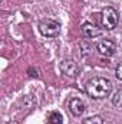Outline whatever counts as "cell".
<instances>
[{"label":"cell","mask_w":122,"mask_h":124,"mask_svg":"<svg viewBox=\"0 0 122 124\" xmlns=\"http://www.w3.org/2000/svg\"><path fill=\"white\" fill-rule=\"evenodd\" d=\"M39 31L43 36H47V38H55L59 35L61 32V23L53 20V19H49V17H45L39 22Z\"/></svg>","instance_id":"obj_2"},{"label":"cell","mask_w":122,"mask_h":124,"mask_svg":"<svg viewBox=\"0 0 122 124\" xmlns=\"http://www.w3.org/2000/svg\"><path fill=\"white\" fill-rule=\"evenodd\" d=\"M81 31H82V33H83V36L88 38V39H95V38H98V36L102 35V29L98 28L96 25L91 23V22L83 23V25L81 26Z\"/></svg>","instance_id":"obj_6"},{"label":"cell","mask_w":122,"mask_h":124,"mask_svg":"<svg viewBox=\"0 0 122 124\" xmlns=\"http://www.w3.org/2000/svg\"><path fill=\"white\" fill-rule=\"evenodd\" d=\"M82 124H103V118L101 116H92V117L85 118Z\"/></svg>","instance_id":"obj_11"},{"label":"cell","mask_w":122,"mask_h":124,"mask_svg":"<svg viewBox=\"0 0 122 124\" xmlns=\"http://www.w3.org/2000/svg\"><path fill=\"white\" fill-rule=\"evenodd\" d=\"M85 102L81 98H72L69 101V111L75 116V117H81L85 113Z\"/></svg>","instance_id":"obj_7"},{"label":"cell","mask_w":122,"mask_h":124,"mask_svg":"<svg viewBox=\"0 0 122 124\" xmlns=\"http://www.w3.org/2000/svg\"><path fill=\"white\" fill-rule=\"evenodd\" d=\"M101 23L102 28L106 31H112L118 25V12L114 7H105L101 13Z\"/></svg>","instance_id":"obj_3"},{"label":"cell","mask_w":122,"mask_h":124,"mask_svg":"<svg viewBox=\"0 0 122 124\" xmlns=\"http://www.w3.org/2000/svg\"><path fill=\"white\" fill-rule=\"evenodd\" d=\"M86 93L95 100L106 98L112 93V82L102 77H95L86 82Z\"/></svg>","instance_id":"obj_1"},{"label":"cell","mask_w":122,"mask_h":124,"mask_svg":"<svg viewBox=\"0 0 122 124\" xmlns=\"http://www.w3.org/2000/svg\"><path fill=\"white\" fill-rule=\"evenodd\" d=\"M59 69H61V72L65 77H68L70 79L76 78L79 75V71H81L79 69V65L73 61V59H63L59 63Z\"/></svg>","instance_id":"obj_4"},{"label":"cell","mask_w":122,"mask_h":124,"mask_svg":"<svg viewBox=\"0 0 122 124\" xmlns=\"http://www.w3.org/2000/svg\"><path fill=\"white\" fill-rule=\"evenodd\" d=\"M115 75H116V78L118 79H121L122 81V61L116 65V68H115Z\"/></svg>","instance_id":"obj_12"},{"label":"cell","mask_w":122,"mask_h":124,"mask_svg":"<svg viewBox=\"0 0 122 124\" xmlns=\"http://www.w3.org/2000/svg\"><path fill=\"white\" fill-rule=\"evenodd\" d=\"M96 49H98V52H99L102 56L109 58V56H112V55L115 54L116 46H115V42H114V40H111V39H102V40L96 45Z\"/></svg>","instance_id":"obj_5"},{"label":"cell","mask_w":122,"mask_h":124,"mask_svg":"<svg viewBox=\"0 0 122 124\" xmlns=\"http://www.w3.org/2000/svg\"><path fill=\"white\" fill-rule=\"evenodd\" d=\"M79 45H81V49H82V54H83V55H88V54L92 51V46H93V45H92V42H89L88 39L81 40V43H79Z\"/></svg>","instance_id":"obj_9"},{"label":"cell","mask_w":122,"mask_h":124,"mask_svg":"<svg viewBox=\"0 0 122 124\" xmlns=\"http://www.w3.org/2000/svg\"><path fill=\"white\" fill-rule=\"evenodd\" d=\"M49 123L50 124H63V117H62V114L58 113V111H53V113L49 116Z\"/></svg>","instance_id":"obj_8"},{"label":"cell","mask_w":122,"mask_h":124,"mask_svg":"<svg viewBox=\"0 0 122 124\" xmlns=\"http://www.w3.org/2000/svg\"><path fill=\"white\" fill-rule=\"evenodd\" d=\"M112 104H114L116 108H122V90L116 91L115 95L112 97Z\"/></svg>","instance_id":"obj_10"}]
</instances>
